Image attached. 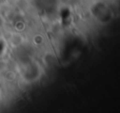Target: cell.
I'll list each match as a JSON object with an SVG mask.
<instances>
[{"instance_id":"1","label":"cell","mask_w":120,"mask_h":113,"mask_svg":"<svg viewBox=\"0 0 120 113\" xmlns=\"http://www.w3.org/2000/svg\"><path fill=\"white\" fill-rule=\"evenodd\" d=\"M92 12H93L94 17H96L97 20L101 21V22H106L112 17V12H111L109 5H106L103 2H98V3L94 4Z\"/></svg>"}]
</instances>
